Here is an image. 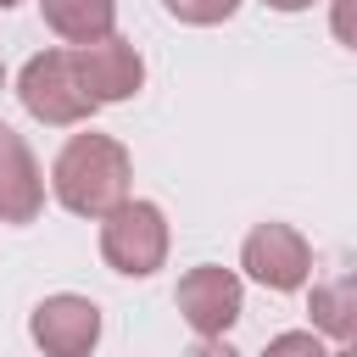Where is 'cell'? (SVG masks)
I'll list each match as a JSON object with an SVG mask.
<instances>
[{"instance_id":"cell-1","label":"cell","mask_w":357,"mask_h":357,"mask_svg":"<svg viewBox=\"0 0 357 357\" xmlns=\"http://www.w3.org/2000/svg\"><path fill=\"white\" fill-rule=\"evenodd\" d=\"M134 162L112 134H73L50 167V190L78 218H106L117 201H128Z\"/></svg>"},{"instance_id":"cell-2","label":"cell","mask_w":357,"mask_h":357,"mask_svg":"<svg viewBox=\"0 0 357 357\" xmlns=\"http://www.w3.org/2000/svg\"><path fill=\"white\" fill-rule=\"evenodd\" d=\"M17 95H22L28 117H39V123H50V128L89 123L95 106H100V100L84 89V78H78L73 50H39V56H28V67H22V78H17Z\"/></svg>"},{"instance_id":"cell-3","label":"cell","mask_w":357,"mask_h":357,"mask_svg":"<svg viewBox=\"0 0 357 357\" xmlns=\"http://www.w3.org/2000/svg\"><path fill=\"white\" fill-rule=\"evenodd\" d=\"M100 257L128 273V279H145L167 262V218L156 201H117L106 218H100Z\"/></svg>"},{"instance_id":"cell-4","label":"cell","mask_w":357,"mask_h":357,"mask_svg":"<svg viewBox=\"0 0 357 357\" xmlns=\"http://www.w3.org/2000/svg\"><path fill=\"white\" fill-rule=\"evenodd\" d=\"M240 268L268 290H301L312 273V245L290 223H257L240 245Z\"/></svg>"},{"instance_id":"cell-5","label":"cell","mask_w":357,"mask_h":357,"mask_svg":"<svg viewBox=\"0 0 357 357\" xmlns=\"http://www.w3.org/2000/svg\"><path fill=\"white\" fill-rule=\"evenodd\" d=\"M240 279L229 273V268H190L184 279H178V290H173V301H178V312H184V324L201 335V340H223L229 329H234V318H240Z\"/></svg>"},{"instance_id":"cell-6","label":"cell","mask_w":357,"mask_h":357,"mask_svg":"<svg viewBox=\"0 0 357 357\" xmlns=\"http://www.w3.org/2000/svg\"><path fill=\"white\" fill-rule=\"evenodd\" d=\"M28 335L50 357H84L100 340V307L89 296H45L28 318Z\"/></svg>"},{"instance_id":"cell-7","label":"cell","mask_w":357,"mask_h":357,"mask_svg":"<svg viewBox=\"0 0 357 357\" xmlns=\"http://www.w3.org/2000/svg\"><path fill=\"white\" fill-rule=\"evenodd\" d=\"M73 61H78L84 89H89L100 106L128 100V95L145 84V61H139V50H134L128 39H117V33L89 39V45H73Z\"/></svg>"},{"instance_id":"cell-8","label":"cell","mask_w":357,"mask_h":357,"mask_svg":"<svg viewBox=\"0 0 357 357\" xmlns=\"http://www.w3.org/2000/svg\"><path fill=\"white\" fill-rule=\"evenodd\" d=\"M45 206V173L17 128L0 123V223H33Z\"/></svg>"},{"instance_id":"cell-9","label":"cell","mask_w":357,"mask_h":357,"mask_svg":"<svg viewBox=\"0 0 357 357\" xmlns=\"http://www.w3.org/2000/svg\"><path fill=\"white\" fill-rule=\"evenodd\" d=\"M307 312H312V329H318L324 340L357 351V273H340V279L312 284Z\"/></svg>"},{"instance_id":"cell-10","label":"cell","mask_w":357,"mask_h":357,"mask_svg":"<svg viewBox=\"0 0 357 357\" xmlns=\"http://www.w3.org/2000/svg\"><path fill=\"white\" fill-rule=\"evenodd\" d=\"M39 11H45V28L61 33L67 45L106 39L117 22V0H39Z\"/></svg>"},{"instance_id":"cell-11","label":"cell","mask_w":357,"mask_h":357,"mask_svg":"<svg viewBox=\"0 0 357 357\" xmlns=\"http://www.w3.org/2000/svg\"><path fill=\"white\" fill-rule=\"evenodd\" d=\"M240 0H167V11L190 28H212V22H229Z\"/></svg>"},{"instance_id":"cell-12","label":"cell","mask_w":357,"mask_h":357,"mask_svg":"<svg viewBox=\"0 0 357 357\" xmlns=\"http://www.w3.org/2000/svg\"><path fill=\"white\" fill-rule=\"evenodd\" d=\"M329 28H335L340 45L357 50V0H335V6H329Z\"/></svg>"},{"instance_id":"cell-13","label":"cell","mask_w":357,"mask_h":357,"mask_svg":"<svg viewBox=\"0 0 357 357\" xmlns=\"http://www.w3.org/2000/svg\"><path fill=\"white\" fill-rule=\"evenodd\" d=\"M268 351H312V357H318V351H324V335H312V329H307V335H273Z\"/></svg>"},{"instance_id":"cell-14","label":"cell","mask_w":357,"mask_h":357,"mask_svg":"<svg viewBox=\"0 0 357 357\" xmlns=\"http://www.w3.org/2000/svg\"><path fill=\"white\" fill-rule=\"evenodd\" d=\"M268 6H273V11H307L312 0H268Z\"/></svg>"},{"instance_id":"cell-15","label":"cell","mask_w":357,"mask_h":357,"mask_svg":"<svg viewBox=\"0 0 357 357\" xmlns=\"http://www.w3.org/2000/svg\"><path fill=\"white\" fill-rule=\"evenodd\" d=\"M11 6H17V0H0V11H11Z\"/></svg>"},{"instance_id":"cell-16","label":"cell","mask_w":357,"mask_h":357,"mask_svg":"<svg viewBox=\"0 0 357 357\" xmlns=\"http://www.w3.org/2000/svg\"><path fill=\"white\" fill-rule=\"evenodd\" d=\"M0 84H6V67H0Z\"/></svg>"}]
</instances>
